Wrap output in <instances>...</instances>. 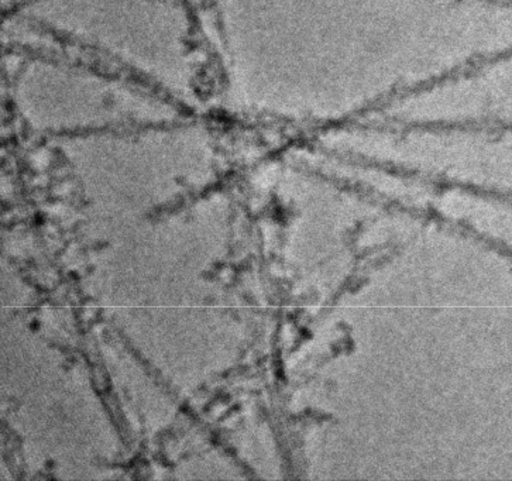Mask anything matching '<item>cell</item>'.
<instances>
[{
    "mask_svg": "<svg viewBox=\"0 0 512 481\" xmlns=\"http://www.w3.org/2000/svg\"><path fill=\"white\" fill-rule=\"evenodd\" d=\"M15 84L17 111L36 132H109L177 120L166 95L91 68L37 60L24 64Z\"/></svg>",
    "mask_w": 512,
    "mask_h": 481,
    "instance_id": "1",
    "label": "cell"
}]
</instances>
